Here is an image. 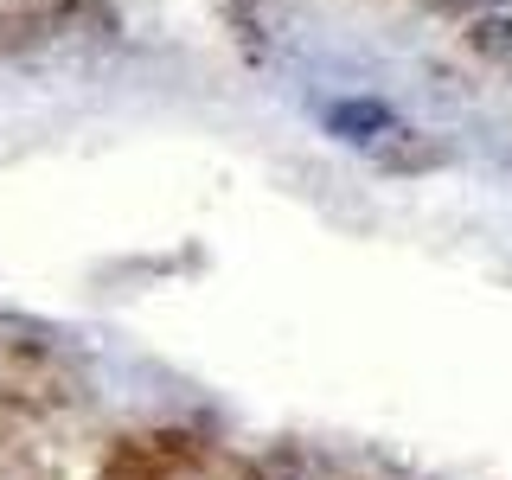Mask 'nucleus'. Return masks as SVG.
Instances as JSON below:
<instances>
[{"mask_svg":"<svg viewBox=\"0 0 512 480\" xmlns=\"http://www.w3.org/2000/svg\"><path fill=\"white\" fill-rule=\"evenodd\" d=\"M448 141L442 135H423V128H391L384 141H372V167L391 173V180H416V173H436L448 167Z\"/></svg>","mask_w":512,"mask_h":480,"instance_id":"f257e3e1","label":"nucleus"},{"mask_svg":"<svg viewBox=\"0 0 512 480\" xmlns=\"http://www.w3.org/2000/svg\"><path fill=\"white\" fill-rule=\"evenodd\" d=\"M327 128L340 141H359V148H372V141H384L397 128L391 103H378V96H340V103L327 109Z\"/></svg>","mask_w":512,"mask_h":480,"instance_id":"f03ea898","label":"nucleus"},{"mask_svg":"<svg viewBox=\"0 0 512 480\" xmlns=\"http://www.w3.org/2000/svg\"><path fill=\"white\" fill-rule=\"evenodd\" d=\"M468 52L487 64H512V7H487L468 20Z\"/></svg>","mask_w":512,"mask_h":480,"instance_id":"7ed1b4c3","label":"nucleus"}]
</instances>
